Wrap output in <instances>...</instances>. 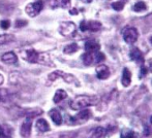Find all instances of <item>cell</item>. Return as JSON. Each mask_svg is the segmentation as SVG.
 <instances>
[{
    "label": "cell",
    "mask_w": 152,
    "mask_h": 138,
    "mask_svg": "<svg viewBox=\"0 0 152 138\" xmlns=\"http://www.w3.org/2000/svg\"><path fill=\"white\" fill-rule=\"evenodd\" d=\"M96 102H97V97L80 95V96H77L76 98H74L70 101L69 106L72 107V109L78 110V109H83L85 107H88L90 105H93Z\"/></svg>",
    "instance_id": "obj_1"
},
{
    "label": "cell",
    "mask_w": 152,
    "mask_h": 138,
    "mask_svg": "<svg viewBox=\"0 0 152 138\" xmlns=\"http://www.w3.org/2000/svg\"><path fill=\"white\" fill-rule=\"evenodd\" d=\"M42 8H44V1L42 0H37V1L33 2V3H29L28 5H26L25 12L29 17L34 18L42 12Z\"/></svg>",
    "instance_id": "obj_2"
},
{
    "label": "cell",
    "mask_w": 152,
    "mask_h": 138,
    "mask_svg": "<svg viewBox=\"0 0 152 138\" xmlns=\"http://www.w3.org/2000/svg\"><path fill=\"white\" fill-rule=\"evenodd\" d=\"M139 37V32L137 30V28L134 27H128L123 31V39L126 43H134L138 40Z\"/></svg>",
    "instance_id": "obj_3"
},
{
    "label": "cell",
    "mask_w": 152,
    "mask_h": 138,
    "mask_svg": "<svg viewBox=\"0 0 152 138\" xmlns=\"http://www.w3.org/2000/svg\"><path fill=\"white\" fill-rule=\"evenodd\" d=\"M59 30H60L61 34L64 36L72 35V33H75V31H76V25L72 22H63V23H61Z\"/></svg>",
    "instance_id": "obj_4"
},
{
    "label": "cell",
    "mask_w": 152,
    "mask_h": 138,
    "mask_svg": "<svg viewBox=\"0 0 152 138\" xmlns=\"http://www.w3.org/2000/svg\"><path fill=\"white\" fill-rule=\"evenodd\" d=\"M96 74H97V77L99 79H107L110 76V69L107 65H98L96 67Z\"/></svg>",
    "instance_id": "obj_5"
},
{
    "label": "cell",
    "mask_w": 152,
    "mask_h": 138,
    "mask_svg": "<svg viewBox=\"0 0 152 138\" xmlns=\"http://www.w3.org/2000/svg\"><path fill=\"white\" fill-rule=\"evenodd\" d=\"M1 60L5 64H16L18 62V57H17V55L14 52H8L2 55Z\"/></svg>",
    "instance_id": "obj_6"
},
{
    "label": "cell",
    "mask_w": 152,
    "mask_h": 138,
    "mask_svg": "<svg viewBox=\"0 0 152 138\" xmlns=\"http://www.w3.org/2000/svg\"><path fill=\"white\" fill-rule=\"evenodd\" d=\"M31 128H32V124H31V120L28 118L26 122H24L21 126V130H20V133L24 138H27L30 136L31 134Z\"/></svg>",
    "instance_id": "obj_7"
},
{
    "label": "cell",
    "mask_w": 152,
    "mask_h": 138,
    "mask_svg": "<svg viewBox=\"0 0 152 138\" xmlns=\"http://www.w3.org/2000/svg\"><path fill=\"white\" fill-rule=\"evenodd\" d=\"M12 128L7 124L0 125V138H12Z\"/></svg>",
    "instance_id": "obj_8"
},
{
    "label": "cell",
    "mask_w": 152,
    "mask_h": 138,
    "mask_svg": "<svg viewBox=\"0 0 152 138\" xmlns=\"http://www.w3.org/2000/svg\"><path fill=\"white\" fill-rule=\"evenodd\" d=\"M86 52L89 53H97L100 50V44L98 42L94 41V40H88V41L85 42L84 46Z\"/></svg>",
    "instance_id": "obj_9"
},
{
    "label": "cell",
    "mask_w": 152,
    "mask_h": 138,
    "mask_svg": "<svg viewBox=\"0 0 152 138\" xmlns=\"http://www.w3.org/2000/svg\"><path fill=\"white\" fill-rule=\"evenodd\" d=\"M129 56H130V58H132L134 61H136L137 63H143L144 62V57H143V54L138 48H132L129 53Z\"/></svg>",
    "instance_id": "obj_10"
},
{
    "label": "cell",
    "mask_w": 152,
    "mask_h": 138,
    "mask_svg": "<svg viewBox=\"0 0 152 138\" xmlns=\"http://www.w3.org/2000/svg\"><path fill=\"white\" fill-rule=\"evenodd\" d=\"M35 126L39 132H48L50 130V126H49L48 122L45 118H38L35 123Z\"/></svg>",
    "instance_id": "obj_11"
},
{
    "label": "cell",
    "mask_w": 152,
    "mask_h": 138,
    "mask_svg": "<svg viewBox=\"0 0 152 138\" xmlns=\"http://www.w3.org/2000/svg\"><path fill=\"white\" fill-rule=\"evenodd\" d=\"M121 82L123 87H128L132 82V73H130L129 69L124 68L123 72H122V78H121Z\"/></svg>",
    "instance_id": "obj_12"
},
{
    "label": "cell",
    "mask_w": 152,
    "mask_h": 138,
    "mask_svg": "<svg viewBox=\"0 0 152 138\" xmlns=\"http://www.w3.org/2000/svg\"><path fill=\"white\" fill-rule=\"evenodd\" d=\"M49 114H50L51 118H52V121L54 122V124L61 125V123H62V116H61V113L58 111V110H57V109L50 110Z\"/></svg>",
    "instance_id": "obj_13"
},
{
    "label": "cell",
    "mask_w": 152,
    "mask_h": 138,
    "mask_svg": "<svg viewBox=\"0 0 152 138\" xmlns=\"http://www.w3.org/2000/svg\"><path fill=\"white\" fill-rule=\"evenodd\" d=\"M26 60L30 63H36L38 61V53L35 50H27Z\"/></svg>",
    "instance_id": "obj_14"
},
{
    "label": "cell",
    "mask_w": 152,
    "mask_h": 138,
    "mask_svg": "<svg viewBox=\"0 0 152 138\" xmlns=\"http://www.w3.org/2000/svg\"><path fill=\"white\" fill-rule=\"evenodd\" d=\"M102 29V24L97 21H89L87 22V31L96 32V31Z\"/></svg>",
    "instance_id": "obj_15"
},
{
    "label": "cell",
    "mask_w": 152,
    "mask_h": 138,
    "mask_svg": "<svg viewBox=\"0 0 152 138\" xmlns=\"http://www.w3.org/2000/svg\"><path fill=\"white\" fill-rule=\"evenodd\" d=\"M91 116V111L89 109H84L82 111H80L76 116L77 121H81V122H84V121H87L88 118H90Z\"/></svg>",
    "instance_id": "obj_16"
},
{
    "label": "cell",
    "mask_w": 152,
    "mask_h": 138,
    "mask_svg": "<svg viewBox=\"0 0 152 138\" xmlns=\"http://www.w3.org/2000/svg\"><path fill=\"white\" fill-rule=\"evenodd\" d=\"M67 97V94H66V92L64 90H57L56 93H55L54 95V98H53V101H54L55 103H59L61 102L62 100H64V99Z\"/></svg>",
    "instance_id": "obj_17"
},
{
    "label": "cell",
    "mask_w": 152,
    "mask_h": 138,
    "mask_svg": "<svg viewBox=\"0 0 152 138\" xmlns=\"http://www.w3.org/2000/svg\"><path fill=\"white\" fill-rule=\"evenodd\" d=\"M82 60H83V63L87 66L91 65L94 61V57H93V53H89V52H86L84 55L82 56Z\"/></svg>",
    "instance_id": "obj_18"
},
{
    "label": "cell",
    "mask_w": 152,
    "mask_h": 138,
    "mask_svg": "<svg viewBox=\"0 0 152 138\" xmlns=\"http://www.w3.org/2000/svg\"><path fill=\"white\" fill-rule=\"evenodd\" d=\"M79 50V46L77 43H70L68 44V46H66L65 48H63V52L64 54H74V53H76L77 51Z\"/></svg>",
    "instance_id": "obj_19"
},
{
    "label": "cell",
    "mask_w": 152,
    "mask_h": 138,
    "mask_svg": "<svg viewBox=\"0 0 152 138\" xmlns=\"http://www.w3.org/2000/svg\"><path fill=\"white\" fill-rule=\"evenodd\" d=\"M15 40V36L12 34H1L0 35V44H5L8 42H12Z\"/></svg>",
    "instance_id": "obj_20"
},
{
    "label": "cell",
    "mask_w": 152,
    "mask_h": 138,
    "mask_svg": "<svg viewBox=\"0 0 152 138\" xmlns=\"http://www.w3.org/2000/svg\"><path fill=\"white\" fill-rule=\"evenodd\" d=\"M147 9V5L145 2L143 1H139L132 6V10L136 12H144V10Z\"/></svg>",
    "instance_id": "obj_21"
},
{
    "label": "cell",
    "mask_w": 152,
    "mask_h": 138,
    "mask_svg": "<svg viewBox=\"0 0 152 138\" xmlns=\"http://www.w3.org/2000/svg\"><path fill=\"white\" fill-rule=\"evenodd\" d=\"M104 136H106V130L102 127H97L92 134V138H104Z\"/></svg>",
    "instance_id": "obj_22"
},
{
    "label": "cell",
    "mask_w": 152,
    "mask_h": 138,
    "mask_svg": "<svg viewBox=\"0 0 152 138\" xmlns=\"http://www.w3.org/2000/svg\"><path fill=\"white\" fill-rule=\"evenodd\" d=\"M70 3V0H52L51 5L52 6H61V7H67Z\"/></svg>",
    "instance_id": "obj_23"
},
{
    "label": "cell",
    "mask_w": 152,
    "mask_h": 138,
    "mask_svg": "<svg viewBox=\"0 0 152 138\" xmlns=\"http://www.w3.org/2000/svg\"><path fill=\"white\" fill-rule=\"evenodd\" d=\"M112 7L114 8L115 10H117V12H120L124 7V2H122V1L114 2V3H112Z\"/></svg>",
    "instance_id": "obj_24"
},
{
    "label": "cell",
    "mask_w": 152,
    "mask_h": 138,
    "mask_svg": "<svg viewBox=\"0 0 152 138\" xmlns=\"http://www.w3.org/2000/svg\"><path fill=\"white\" fill-rule=\"evenodd\" d=\"M121 138H134V132L132 130H123L121 133Z\"/></svg>",
    "instance_id": "obj_25"
},
{
    "label": "cell",
    "mask_w": 152,
    "mask_h": 138,
    "mask_svg": "<svg viewBox=\"0 0 152 138\" xmlns=\"http://www.w3.org/2000/svg\"><path fill=\"white\" fill-rule=\"evenodd\" d=\"M94 61H96L97 63H100V62H104L106 60V56H104V53H100V52H97L96 53V56L94 57Z\"/></svg>",
    "instance_id": "obj_26"
},
{
    "label": "cell",
    "mask_w": 152,
    "mask_h": 138,
    "mask_svg": "<svg viewBox=\"0 0 152 138\" xmlns=\"http://www.w3.org/2000/svg\"><path fill=\"white\" fill-rule=\"evenodd\" d=\"M10 22L8 20H3L0 22V27H1L2 29H4V30L10 28Z\"/></svg>",
    "instance_id": "obj_27"
},
{
    "label": "cell",
    "mask_w": 152,
    "mask_h": 138,
    "mask_svg": "<svg viewBox=\"0 0 152 138\" xmlns=\"http://www.w3.org/2000/svg\"><path fill=\"white\" fill-rule=\"evenodd\" d=\"M27 25V21L25 20H17L16 21V27L18 28V27H24Z\"/></svg>",
    "instance_id": "obj_28"
},
{
    "label": "cell",
    "mask_w": 152,
    "mask_h": 138,
    "mask_svg": "<svg viewBox=\"0 0 152 138\" xmlns=\"http://www.w3.org/2000/svg\"><path fill=\"white\" fill-rule=\"evenodd\" d=\"M6 96H7V92H6V90H1V89H0V101L5 100Z\"/></svg>",
    "instance_id": "obj_29"
},
{
    "label": "cell",
    "mask_w": 152,
    "mask_h": 138,
    "mask_svg": "<svg viewBox=\"0 0 152 138\" xmlns=\"http://www.w3.org/2000/svg\"><path fill=\"white\" fill-rule=\"evenodd\" d=\"M147 73H148V70H147V68L145 66H142L141 67V72H140V77H144V76L147 75Z\"/></svg>",
    "instance_id": "obj_30"
},
{
    "label": "cell",
    "mask_w": 152,
    "mask_h": 138,
    "mask_svg": "<svg viewBox=\"0 0 152 138\" xmlns=\"http://www.w3.org/2000/svg\"><path fill=\"white\" fill-rule=\"evenodd\" d=\"M80 29H81V31H83V32L87 31V22L82 21V22H81V24H80Z\"/></svg>",
    "instance_id": "obj_31"
},
{
    "label": "cell",
    "mask_w": 152,
    "mask_h": 138,
    "mask_svg": "<svg viewBox=\"0 0 152 138\" xmlns=\"http://www.w3.org/2000/svg\"><path fill=\"white\" fill-rule=\"evenodd\" d=\"M2 82H3V76H2L1 74H0V85H1Z\"/></svg>",
    "instance_id": "obj_32"
},
{
    "label": "cell",
    "mask_w": 152,
    "mask_h": 138,
    "mask_svg": "<svg viewBox=\"0 0 152 138\" xmlns=\"http://www.w3.org/2000/svg\"><path fill=\"white\" fill-rule=\"evenodd\" d=\"M70 14H78V10H70Z\"/></svg>",
    "instance_id": "obj_33"
},
{
    "label": "cell",
    "mask_w": 152,
    "mask_h": 138,
    "mask_svg": "<svg viewBox=\"0 0 152 138\" xmlns=\"http://www.w3.org/2000/svg\"><path fill=\"white\" fill-rule=\"evenodd\" d=\"M82 1H84V2H87V3H89V2H91L92 0H82Z\"/></svg>",
    "instance_id": "obj_34"
},
{
    "label": "cell",
    "mask_w": 152,
    "mask_h": 138,
    "mask_svg": "<svg viewBox=\"0 0 152 138\" xmlns=\"http://www.w3.org/2000/svg\"><path fill=\"white\" fill-rule=\"evenodd\" d=\"M150 123H151V125H152V116H151V118H150Z\"/></svg>",
    "instance_id": "obj_35"
},
{
    "label": "cell",
    "mask_w": 152,
    "mask_h": 138,
    "mask_svg": "<svg viewBox=\"0 0 152 138\" xmlns=\"http://www.w3.org/2000/svg\"><path fill=\"white\" fill-rule=\"evenodd\" d=\"M149 40H150V42H151V43H152V36H151V37H150V39H149Z\"/></svg>",
    "instance_id": "obj_36"
}]
</instances>
